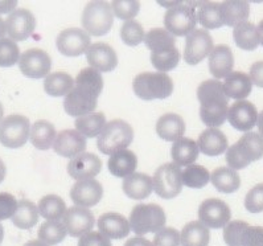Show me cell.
<instances>
[{
    "label": "cell",
    "mask_w": 263,
    "mask_h": 246,
    "mask_svg": "<svg viewBox=\"0 0 263 246\" xmlns=\"http://www.w3.org/2000/svg\"><path fill=\"white\" fill-rule=\"evenodd\" d=\"M114 24L111 4L107 2H90L82 12V27L87 34L103 36L108 33Z\"/></svg>",
    "instance_id": "52a82bcc"
},
{
    "label": "cell",
    "mask_w": 263,
    "mask_h": 246,
    "mask_svg": "<svg viewBox=\"0 0 263 246\" xmlns=\"http://www.w3.org/2000/svg\"><path fill=\"white\" fill-rule=\"evenodd\" d=\"M62 224L65 225L66 232L71 237H82L91 232L96 220L90 209L74 205L66 209L65 215L62 216Z\"/></svg>",
    "instance_id": "2e32d148"
},
{
    "label": "cell",
    "mask_w": 263,
    "mask_h": 246,
    "mask_svg": "<svg viewBox=\"0 0 263 246\" xmlns=\"http://www.w3.org/2000/svg\"><path fill=\"white\" fill-rule=\"evenodd\" d=\"M197 20L200 24L208 29L221 28L223 25L221 19L220 4L214 2H204L200 3V8L197 12Z\"/></svg>",
    "instance_id": "ab89813d"
},
{
    "label": "cell",
    "mask_w": 263,
    "mask_h": 246,
    "mask_svg": "<svg viewBox=\"0 0 263 246\" xmlns=\"http://www.w3.org/2000/svg\"><path fill=\"white\" fill-rule=\"evenodd\" d=\"M184 133H185L184 119L175 112H167L161 116L156 123V134L167 142H176L177 139L183 138Z\"/></svg>",
    "instance_id": "4316f807"
},
{
    "label": "cell",
    "mask_w": 263,
    "mask_h": 246,
    "mask_svg": "<svg viewBox=\"0 0 263 246\" xmlns=\"http://www.w3.org/2000/svg\"><path fill=\"white\" fill-rule=\"evenodd\" d=\"M57 137L56 128L48 121H36L31 127L29 133V140L33 144L34 148L41 151L49 150L54 143V139Z\"/></svg>",
    "instance_id": "4dcf8cb0"
},
{
    "label": "cell",
    "mask_w": 263,
    "mask_h": 246,
    "mask_svg": "<svg viewBox=\"0 0 263 246\" xmlns=\"http://www.w3.org/2000/svg\"><path fill=\"white\" fill-rule=\"evenodd\" d=\"M86 138L77 130H64L59 133L53 143V150L62 158H76L86 150Z\"/></svg>",
    "instance_id": "44dd1931"
},
{
    "label": "cell",
    "mask_w": 263,
    "mask_h": 246,
    "mask_svg": "<svg viewBox=\"0 0 263 246\" xmlns=\"http://www.w3.org/2000/svg\"><path fill=\"white\" fill-rule=\"evenodd\" d=\"M103 196V187L96 179L81 180L71 187L70 199L76 206L87 208L94 206L101 201Z\"/></svg>",
    "instance_id": "e0dca14e"
},
{
    "label": "cell",
    "mask_w": 263,
    "mask_h": 246,
    "mask_svg": "<svg viewBox=\"0 0 263 246\" xmlns=\"http://www.w3.org/2000/svg\"><path fill=\"white\" fill-rule=\"evenodd\" d=\"M3 116H4V109H3V105L0 103V123L3 121Z\"/></svg>",
    "instance_id": "e7e4bbea"
},
{
    "label": "cell",
    "mask_w": 263,
    "mask_h": 246,
    "mask_svg": "<svg viewBox=\"0 0 263 246\" xmlns=\"http://www.w3.org/2000/svg\"><path fill=\"white\" fill-rule=\"evenodd\" d=\"M123 192L126 193L127 197L134 200H143L148 197L154 191L152 185V178L146 174L140 172H134L133 175L123 179L122 184Z\"/></svg>",
    "instance_id": "484cf974"
},
{
    "label": "cell",
    "mask_w": 263,
    "mask_h": 246,
    "mask_svg": "<svg viewBox=\"0 0 263 246\" xmlns=\"http://www.w3.org/2000/svg\"><path fill=\"white\" fill-rule=\"evenodd\" d=\"M76 86L65 96L64 109L70 117H84L97 109L103 89L102 74L93 68H85L74 80Z\"/></svg>",
    "instance_id": "6da1fadb"
},
{
    "label": "cell",
    "mask_w": 263,
    "mask_h": 246,
    "mask_svg": "<svg viewBox=\"0 0 263 246\" xmlns=\"http://www.w3.org/2000/svg\"><path fill=\"white\" fill-rule=\"evenodd\" d=\"M24 246H49V245L41 242L40 240H32V241H29V242L25 243Z\"/></svg>",
    "instance_id": "94428289"
},
{
    "label": "cell",
    "mask_w": 263,
    "mask_h": 246,
    "mask_svg": "<svg viewBox=\"0 0 263 246\" xmlns=\"http://www.w3.org/2000/svg\"><path fill=\"white\" fill-rule=\"evenodd\" d=\"M108 171L115 178H127L135 172L138 167V158L130 150H121L112 154L107 162Z\"/></svg>",
    "instance_id": "83f0119b"
},
{
    "label": "cell",
    "mask_w": 263,
    "mask_h": 246,
    "mask_svg": "<svg viewBox=\"0 0 263 246\" xmlns=\"http://www.w3.org/2000/svg\"><path fill=\"white\" fill-rule=\"evenodd\" d=\"M17 208V200L13 195L7 192L0 193V221L12 218Z\"/></svg>",
    "instance_id": "f907efd6"
},
{
    "label": "cell",
    "mask_w": 263,
    "mask_h": 246,
    "mask_svg": "<svg viewBox=\"0 0 263 246\" xmlns=\"http://www.w3.org/2000/svg\"><path fill=\"white\" fill-rule=\"evenodd\" d=\"M250 225L248 222L235 220L226 224L223 228V240L228 246H242V237Z\"/></svg>",
    "instance_id": "bcb514c9"
},
{
    "label": "cell",
    "mask_w": 263,
    "mask_h": 246,
    "mask_svg": "<svg viewBox=\"0 0 263 246\" xmlns=\"http://www.w3.org/2000/svg\"><path fill=\"white\" fill-rule=\"evenodd\" d=\"M39 221V209L36 204H33L29 200H20L17 201V208H16L15 215L12 216V222L16 228L27 231L31 229Z\"/></svg>",
    "instance_id": "e575fe53"
},
{
    "label": "cell",
    "mask_w": 263,
    "mask_h": 246,
    "mask_svg": "<svg viewBox=\"0 0 263 246\" xmlns=\"http://www.w3.org/2000/svg\"><path fill=\"white\" fill-rule=\"evenodd\" d=\"M180 63V52L177 48L165 52V53H151V64L152 66L159 70L160 73H167L170 70H174Z\"/></svg>",
    "instance_id": "ee69618b"
},
{
    "label": "cell",
    "mask_w": 263,
    "mask_h": 246,
    "mask_svg": "<svg viewBox=\"0 0 263 246\" xmlns=\"http://www.w3.org/2000/svg\"><path fill=\"white\" fill-rule=\"evenodd\" d=\"M56 44L61 54L66 57H78L86 53L91 45V39L84 29L68 28L60 32Z\"/></svg>",
    "instance_id": "5bb4252c"
},
{
    "label": "cell",
    "mask_w": 263,
    "mask_h": 246,
    "mask_svg": "<svg viewBox=\"0 0 263 246\" xmlns=\"http://www.w3.org/2000/svg\"><path fill=\"white\" fill-rule=\"evenodd\" d=\"M181 181L188 188L198 190L205 187L211 181V174L204 165L191 164L185 167L184 171H181Z\"/></svg>",
    "instance_id": "60d3db41"
},
{
    "label": "cell",
    "mask_w": 263,
    "mask_h": 246,
    "mask_svg": "<svg viewBox=\"0 0 263 246\" xmlns=\"http://www.w3.org/2000/svg\"><path fill=\"white\" fill-rule=\"evenodd\" d=\"M73 87H74V80L65 72L50 73L44 81V89L50 97L68 96L73 90Z\"/></svg>",
    "instance_id": "d590c367"
},
{
    "label": "cell",
    "mask_w": 263,
    "mask_h": 246,
    "mask_svg": "<svg viewBox=\"0 0 263 246\" xmlns=\"http://www.w3.org/2000/svg\"><path fill=\"white\" fill-rule=\"evenodd\" d=\"M233 66H234V56L230 47L225 44L214 47L209 54V70L214 80H220L229 75L233 72Z\"/></svg>",
    "instance_id": "603a6c76"
},
{
    "label": "cell",
    "mask_w": 263,
    "mask_h": 246,
    "mask_svg": "<svg viewBox=\"0 0 263 246\" xmlns=\"http://www.w3.org/2000/svg\"><path fill=\"white\" fill-rule=\"evenodd\" d=\"M233 37H234L235 45L239 49L254 50L257 49L258 45H259L257 27L250 22H245L234 27Z\"/></svg>",
    "instance_id": "74e56055"
},
{
    "label": "cell",
    "mask_w": 263,
    "mask_h": 246,
    "mask_svg": "<svg viewBox=\"0 0 263 246\" xmlns=\"http://www.w3.org/2000/svg\"><path fill=\"white\" fill-rule=\"evenodd\" d=\"M263 158V138L258 133L249 131L241 137L238 142L226 151V163L229 168L243 169L250 163L257 162Z\"/></svg>",
    "instance_id": "3957f363"
},
{
    "label": "cell",
    "mask_w": 263,
    "mask_h": 246,
    "mask_svg": "<svg viewBox=\"0 0 263 246\" xmlns=\"http://www.w3.org/2000/svg\"><path fill=\"white\" fill-rule=\"evenodd\" d=\"M200 222L211 229H221L229 224L232 218V211L229 205L220 199L211 197L204 200L198 208Z\"/></svg>",
    "instance_id": "8fae6325"
},
{
    "label": "cell",
    "mask_w": 263,
    "mask_h": 246,
    "mask_svg": "<svg viewBox=\"0 0 263 246\" xmlns=\"http://www.w3.org/2000/svg\"><path fill=\"white\" fill-rule=\"evenodd\" d=\"M198 150L197 142H195L191 138H180L176 142H174V146H172V150H171V156H172V160H174V164L176 165H188L195 164V162L197 160Z\"/></svg>",
    "instance_id": "f546056e"
},
{
    "label": "cell",
    "mask_w": 263,
    "mask_h": 246,
    "mask_svg": "<svg viewBox=\"0 0 263 246\" xmlns=\"http://www.w3.org/2000/svg\"><path fill=\"white\" fill-rule=\"evenodd\" d=\"M19 68L25 77L33 80L45 78L50 74L52 60L45 50L32 48L20 56Z\"/></svg>",
    "instance_id": "4fadbf2b"
},
{
    "label": "cell",
    "mask_w": 263,
    "mask_h": 246,
    "mask_svg": "<svg viewBox=\"0 0 263 246\" xmlns=\"http://www.w3.org/2000/svg\"><path fill=\"white\" fill-rule=\"evenodd\" d=\"M17 7V2H0V13H8Z\"/></svg>",
    "instance_id": "9f6ffc18"
},
{
    "label": "cell",
    "mask_w": 263,
    "mask_h": 246,
    "mask_svg": "<svg viewBox=\"0 0 263 246\" xmlns=\"http://www.w3.org/2000/svg\"><path fill=\"white\" fill-rule=\"evenodd\" d=\"M197 12L193 4L180 3L167 11L164 16V27L172 36H188L195 31L197 24Z\"/></svg>",
    "instance_id": "ba28073f"
},
{
    "label": "cell",
    "mask_w": 263,
    "mask_h": 246,
    "mask_svg": "<svg viewBox=\"0 0 263 246\" xmlns=\"http://www.w3.org/2000/svg\"><path fill=\"white\" fill-rule=\"evenodd\" d=\"M245 208L250 213L263 212V183L251 188L245 197Z\"/></svg>",
    "instance_id": "c3c4849f"
},
{
    "label": "cell",
    "mask_w": 263,
    "mask_h": 246,
    "mask_svg": "<svg viewBox=\"0 0 263 246\" xmlns=\"http://www.w3.org/2000/svg\"><path fill=\"white\" fill-rule=\"evenodd\" d=\"M124 246H152V242L146 240V238H143V237H134V238L127 240Z\"/></svg>",
    "instance_id": "11a10c76"
},
{
    "label": "cell",
    "mask_w": 263,
    "mask_h": 246,
    "mask_svg": "<svg viewBox=\"0 0 263 246\" xmlns=\"http://www.w3.org/2000/svg\"><path fill=\"white\" fill-rule=\"evenodd\" d=\"M144 44L151 53H165L176 48V37L165 28H152L144 36Z\"/></svg>",
    "instance_id": "1f68e13d"
},
{
    "label": "cell",
    "mask_w": 263,
    "mask_h": 246,
    "mask_svg": "<svg viewBox=\"0 0 263 246\" xmlns=\"http://www.w3.org/2000/svg\"><path fill=\"white\" fill-rule=\"evenodd\" d=\"M223 91L228 98H233L237 101H243L251 93V80L249 74L243 72H232L225 77V82L222 84Z\"/></svg>",
    "instance_id": "f1b7e54d"
},
{
    "label": "cell",
    "mask_w": 263,
    "mask_h": 246,
    "mask_svg": "<svg viewBox=\"0 0 263 246\" xmlns=\"http://www.w3.org/2000/svg\"><path fill=\"white\" fill-rule=\"evenodd\" d=\"M29 133V119L24 116L12 114L0 123V143L8 148H20L28 142Z\"/></svg>",
    "instance_id": "30bf717a"
},
{
    "label": "cell",
    "mask_w": 263,
    "mask_h": 246,
    "mask_svg": "<svg viewBox=\"0 0 263 246\" xmlns=\"http://www.w3.org/2000/svg\"><path fill=\"white\" fill-rule=\"evenodd\" d=\"M76 130L85 138H96L102 133L106 126V117L103 112H91L76 119Z\"/></svg>",
    "instance_id": "8d00e7d4"
},
{
    "label": "cell",
    "mask_w": 263,
    "mask_h": 246,
    "mask_svg": "<svg viewBox=\"0 0 263 246\" xmlns=\"http://www.w3.org/2000/svg\"><path fill=\"white\" fill-rule=\"evenodd\" d=\"M155 193L161 199H174L183 190L181 168L174 163H165L155 171L152 178Z\"/></svg>",
    "instance_id": "9c48e42d"
},
{
    "label": "cell",
    "mask_w": 263,
    "mask_h": 246,
    "mask_svg": "<svg viewBox=\"0 0 263 246\" xmlns=\"http://www.w3.org/2000/svg\"><path fill=\"white\" fill-rule=\"evenodd\" d=\"M39 215L43 216L47 221H60V218L65 215V201L57 195H47L39 201Z\"/></svg>",
    "instance_id": "f35d334b"
},
{
    "label": "cell",
    "mask_w": 263,
    "mask_h": 246,
    "mask_svg": "<svg viewBox=\"0 0 263 246\" xmlns=\"http://www.w3.org/2000/svg\"><path fill=\"white\" fill-rule=\"evenodd\" d=\"M66 232L65 225L62 221H45L39 229V240L47 245H57L65 240Z\"/></svg>",
    "instance_id": "b9f144b4"
},
{
    "label": "cell",
    "mask_w": 263,
    "mask_h": 246,
    "mask_svg": "<svg viewBox=\"0 0 263 246\" xmlns=\"http://www.w3.org/2000/svg\"><path fill=\"white\" fill-rule=\"evenodd\" d=\"M209 241H211L209 228L200 221L188 222L180 233L181 246H208Z\"/></svg>",
    "instance_id": "d6a6232c"
},
{
    "label": "cell",
    "mask_w": 263,
    "mask_h": 246,
    "mask_svg": "<svg viewBox=\"0 0 263 246\" xmlns=\"http://www.w3.org/2000/svg\"><path fill=\"white\" fill-rule=\"evenodd\" d=\"M134 130L127 122L114 119L107 122L102 133L98 135L97 147L103 155H110L121 150H126L133 143Z\"/></svg>",
    "instance_id": "8992f818"
},
{
    "label": "cell",
    "mask_w": 263,
    "mask_h": 246,
    "mask_svg": "<svg viewBox=\"0 0 263 246\" xmlns=\"http://www.w3.org/2000/svg\"><path fill=\"white\" fill-rule=\"evenodd\" d=\"M86 60L90 68L99 73L112 72L118 65L117 52L105 43L91 44L86 50Z\"/></svg>",
    "instance_id": "ffe728a7"
},
{
    "label": "cell",
    "mask_w": 263,
    "mask_h": 246,
    "mask_svg": "<svg viewBox=\"0 0 263 246\" xmlns=\"http://www.w3.org/2000/svg\"><path fill=\"white\" fill-rule=\"evenodd\" d=\"M102 169V160L96 154L84 153L68 163V174L71 179L81 181L94 179Z\"/></svg>",
    "instance_id": "ac0fdd59"
},
{
    "label": "cell",
    "mask_w": 263,
    "mask_h": 246,
    "mask_svg": "<svg viewBox=\"0 0 263 246\" xmlns=\"http://www.w3.org/2000/svg\"><path fill=\"white\" fill-rule=\"evenodd\" d=\"M220 12L223 25L237 27L248 22L250 16V4L245 0H228L220 4Z\"/></svg>",
    "instance_id": "cb8c5ba5"
},
{
    "label": "cell",
    "mask_w": 263,
    "mask_h": 246,
    "mask_svg": "<svg viewBox=\"0 0 263 246\" xmlns=\"http://www.w3.org/2000/svg\"><path fill=\"white\" fill-rule=\"evenodd\" d=\"M3 238H4V228H3V225L0 224V243H2Z\"/></svg>",
    "instance_id": "be15d7a7"
},
{
    "label": "cell",
    "mask_w": 263,
    "mask_h": 246,
    "mask_svg": "<svg viewBox=\"0 0 263 246\" xmlns=\"http://www.w3.org/2000/svg\"><path fill=\"white\" fill-rule=\"evenodd\" d=\"M167 216L164 209L158 204H138L130 215V229L142 237L148 233H158L165 228Z\"/></svg>",
    "instance_id": "5b68a950"
},
{
    "label": "cell",
    "mask_w": 263,
    "mask_h": 246,
    "mask_svg": "<svg viewBox=\"0 0 263 246\" xmlns=\"http://www.w3.org/2000/svg\"><path fill=\"white\" fill-rule=\"evenodd\" d=\"M152 246H180V233L175 228H163L155 234Z\"/></svg>",
    "instance_id": "681fc988"
},
{
    "label": "cell",
    "mask_w": 263,
    "mask_h": 246,
    "mask_svg": "<svg viewBox=\"0 0 263 246\" xmlns=\"http://www.w3.org/2000/svg\"><path fill=\"white\" fill-rule=\"evenodd\" d=\"M197 98L201 105L200 118L209 128L220 127L228 119L229 98L225 96L222 82L206 80L197 87Z\"/></svg>",
    "instance_id": "7a4b0ae2"
},
{
    "label": "cell",
    "mask_w": 263,
    "mask_h": 246,
    "mask_svg": "<svg viewBox=\"0 0 263 246\" xmlns=\"http://www.w3.org/2000/svg\"><path fill=\"white\" fill-rule=\"evenodd\" d=\"M258 111L257 107L249 101H237L228 110V121L230 125L238 131L249 133L257 125Z\"/></svg>",
    "instance_id": "d6986e66"
},
{
    "label": "cell",
    "mask_w": 263,
    "mask_h": 246,
    "mask_svg": "<svg viewBox=\"0 0 263 246\" xmlns=\"http://www.w3.org/2000/svg\"><path fill=\"white\" fill-rule=\"evenodd\" d=\"M198 150L208 156H218L228 150V139L218 128H206L200 134Z\"/></svg>",
    "instance_id": "d4e9b609"
},
{
    "label": "cell",
    "mask_w": 263,
    "mask_h": 246,
    "mask_svg": "<svg viewBox=\"0 0 263 246\" xmlns=\"http://www.w3.org/2000/svg\"><path fill=\"white\" fill-rule=\"evenodd\" d=\"M257 126H258V130H259V133H258V134L263 138V111H260V114H258Z\"/></svg>",
    "instance_id": "6f0895ef"
},
{
    "label": "cell",
    "mask_w": 263,
    "mask_h": 246,
    "mask_svg": "<svg viewBox=\"0 0 263 246\" xmlns=\"http://www.w3.org/2000/svg\"><path fill=\"white\" fill-rule=\"evenodd\" d=\"M213 39L206 29H195L186 36L184 60L188 65H197L213 50Z\"/></svg>",
    "instance_id": "7c38bea8"
},
{
    "label": "cell",
    "mask_w": 263,
    "mask_h": 246,
    "mask_svg": "<svg viewBox=\"0 0 263 246\" xmlns=\"http://www.w3.org/2000/svg\"><path fill=\"white\" fill-rule=\"evenodd\" d=\"M257 32H258V37H259V44L263 47V20H260L259 24H258Z\"/></svg>",
    "instance_id": "680465c9"
},
{
    "label": "cell",
    "mask_w": 263,
    "mask_h": 246,
    "mask_svg": "<svg viewBox=\"0 0 263 246\" xmlns=\"http://www.w3.org/2000/svg\"><path fill=\"white\" fill-rule=\"evenodd\" d=\"M144 29L137 20H128L121 27V37L128 47H137L144 41Z\"/></svg>",
    "instance_id": "7bdbcfd3"
},
{
    "label": "cell",
    "mask_w": 263,
    "mask_h": 246,
    "mask_svg": "<svg viewBox=\"0 0 263 246\" xmlns=\"http://www.w3.org/2000/svg\"><path fill=\"white\" fill-rule=\"evenodd\" d=\"M36 19L29 10L19 8L13 11L6 22V32L12 41H24L33 34Z\"/></svg>",
    "instance_id": "9a60e30c"
},
{
    "label": "cell",
    "mask_w": 263,
    "mask_h": 246,
    "mask_svg": "<svg viewBox=\"0 0 263 246\" xmlns=\"http://www.w3.org/2000/svg\"><path fill=\"white\" fill-rule=\"evenodd\" d=\"M211 181L218 192L233 193L241 187V178L229 167H218L211 175Z\"/></svg>",
    "instance_id": "836d02e7"
},
{
    "label": "cell",
    "mask_w": 263,
    "mask_h": 246,
    "mask_svg": "<svg viewBox=\"0 0 263 246\" xmlns=\"http://www.w3.org/2000/svg\"><path fill=\"white\" fill-rule=\"evenodd\" d=\"M133 89L140 100H165L174 91V81L167 73L144 72L135 77Z\"/></svg>",
    "instance_id": "277c9868"
},
{
    "label": "cell",
    "mask_w": 263,
    "mask_h": 246,
    "mask_svg": "<svg viewBox=\"0 0 263 246\" xmlns=\"http://www.w3.org/2000/svg\"><path fill=\"white\" fill-rule=\"evenodd\" d=\"M20 60L19 45L11 39H0V66L10 68Z\"/></svg>",
    "instance_id": "f6af8a7d"
},
{
    "label": "cell",
    "mask_w": 263,
    "mask_h": 246,
    "mask_svg": "<svg viewBox=\"0 0 263 246\" xmlns=\"http://www.w3.org/2000/svg\"><path fill=\"white\" fill-rule=\"evenodd\" d=\"M6 178V165H4L3 160L0 159V183Z\"/></svg>",
    "instance_id": "91938a15"
},
{
    "label": "cell",
    "mask_w": 263,
    "mask_h": 246,
    "mask_svg": "<svg viewBox=\"0 0 263 246\" xmlns=\"http://www.w3.org/2000/svg\"><path fill=\"white\" fill-rule=\"evenodd\" d=\"M249 77L251 80V84L258 87H263V61H257L251 65Z\"/></svg>",
    "instance_id": "db71d44e"
},
{
    "label": "cell",
    "mask_w": 263,
    "mask_h": 246,
    "mask_svg": "<svg viewBox=\"0 0 263 246\" xmlns=\"http://www.w3.org/2000/svg\"><path fill=\"white\" fill-rule=\"evenodd\" d=\"M99 233L107 237L108 240H122L130 233V224L121 213L108 212L98 218Z\"/></svg>",
    "instance_id": "7402d4cb"
},
{
    "label": "cell",
    "mask_w": 263,
    "mask_h": 246,
    "mask_svg": "<svg viewBox=\"0 0 263 246\" xmlns=\"http://www.w3.org/2000/svg\"><path fill=\"white\" fill-rule=\"evenodd\" d=\"M112 13L121 20H133L139 13L140 3L138 0H115L111 4Z\"/></svg>",
    "instance_id": "7dc6e473"
},
{
    "label": "cell",
    "mask_w": 263,
    "mask_h": 246,
    "mask_svg": "<svg viewBox=\"0 0 263 246\" xmlns=\"http://www.w3.org/2000/svg\"><path fill=\"white\" fill-rule=\"evenodd\" d=\"M242 246H263V226H249L242 237Z\"/></svg>",
    "instance_id": "f5cc1de1"
},
{
    "label": "cell",
    "mask_w": 263,
    "mask_h": 246,
    "mask_svg": "<svg viewBox=\"0 0 263 246\" xmlns=\"http://www.w3.org/2000/svg\"><path fill=\"white\" fill-rule=\"evenodd\" d=\"M4 34H6V22L0 17V39H3Z\"/></svg>",
    "instance_id": "6125c7cd"
},
{
    "label": "cell",
    "mask_w": 263,
    "mask_h": 246,
    "mask_svg": "<svg viewBox=\"0 0 263 246\" xmlns=\"http://www.w3.org/2000/svg\"><path fill=\"white\" fill-rule=\"evenodd\" d=\"M78 246H112L111 241L108 240L107 237L103 236L99 232H89L80 237L78 240Z\"/></svg>",
    "instance_id": "816d5d0a"
}]
</instances>
